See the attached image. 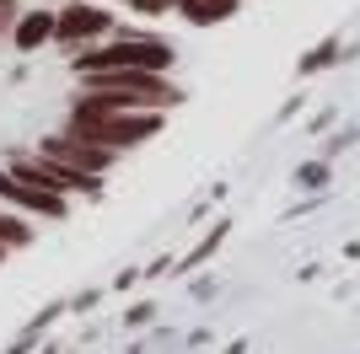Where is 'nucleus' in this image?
I'll use <instances>...</instances> for the list:
<instances>
[{"instance_id":"412c9836","label":"nucleus","mask_w":360,"mask_h":354,"mask_svg":"<svg viewBox=\"0 0 360 354\" xmlns=\"http://www.w3.org/2000/svg\"><path fill=\"white\" fill-rule=\"evenodd\" d=\"M205 6L215 11V22H226V16H237L242 6H248V0H205Z\"/></svg>"},{"instance_id":"aec40b11","label":"nucleus","mask_w":360,"mask_h":354,"mask_svg":"<svg viewBox=\"0 0 360 354\" xmlns=\"http://www.w3.org/2000/svg\"><path fill=\"white\" fill-rule=\"evenodd\" d=\"M355 140H360V124H355V129H339V134L328 140V150H323V162H333V156H339V150H349Z\"/></svg>"},{"instance_id":"393cba45","label":"nucleus","mask_w":360,"mask_h":354,"mask_svg":"<svg viewBox=\"0 0 360 354\" xmlns=\"http://www.w3.org/2000/svg\"><path fill=\"white\" fill-rule=\"evenodd\" d=\"M328 124H333V107H323V113H312V124H307V129H312V134H323Z\"/></svg>"},{"instance_id":"4be33fe9","label":"nucleus","mask_w":360,"mask_h":354,"mask_svg":"<svg viewBox=\"0 0 360 354\" xmlns=\"http://www.w3.org/2000/svg\"><path fill=\"white\" fill-rule=\"evenodd\" d=\"M301 107H307V91H296V97H290V103L280 107V113H274V124H290V118H296Z\"/></svg>"},{"instance_id":"6ab92c4d","label":"nucleus","mask_w":360,"mask_h":354,"mask_svg":"<svg viewBox=\"0 0 360 354\" xmlns=\"http://www.w3.org/2000/svg\"><path fill=\"white\" fill-rule=\"evenodd\" d=\"M140 280H146V274H140L135 263H129V268H119V274H113V284H108V295H124V290H135Z\"/></svg>"},{"instance_id":"dca6fc26","label":"nucleus","mask_w":360,"mask_h":354,"mask_svg":"<svg viewBox=\"0 0 360 354\" xmlns=\"http://www.w3.org/2000/svg\"><path fill=\"white\" fill-rule=\"evenodd\" d=\"M156 322V301H135V306L124 311V327H129V333H140V327H150Z\"/></svg>"},{"instance_id":"0eeeda50","label":"nucleus","mask_w":360,"mask_h":354,"mask_svg":"<svg viewBox=\"0 0 360 354\" xmlns=\"http://www.w3.org/2000/svg\"><path fill=\"white\" fill-rule=\"evenodd\" d=\"M0 209H11V215H27V221H65V215H70V199L38 193V188H27L22 177H11L6 166H0Z\"/></svg>"},{"instance_id":"ddd939ff","label":"nucleus","mask_w":360,"mask_h":354,"mask_svg":"<svg viewBox=\"0 0 360 354\" xmlns=\"http://www.w3.org/2000/svg\"><path fill=\"white\" fill-rule=\"evenodd\" d=\"M167 6H172V16H183L188 27H215V11L205 0H167Z\"/></svg>"},{"instance_id":"6e6552de","label":"nucleus","mask_w":360,"mask_h":354,"mask_svg":"<svg viewBox=\"0 0 360 354\" xmlns=\"http://www.w3.org/2000/svg\"><path fill=\"white\" fill-rule=\"evenodd\" d=\"M6 44L16 48V59H38L44 48H54V6H22V16H16V27Z\"/></svg>"},{"instance_id":"20e7f679","label":"nucleus","mask_w":360,"mask_h":354,"mask_svg":"<svg viewBox=\"0 0 360 354\" xmlns=\"http://www.w3.org/2000/svg\"><path fill=\"white\" fill-rule=\"evenodd\" d=\"M119 32V11L103 6V0H70V6H54V48L65 59L97 48L103 38Z\"/></svg>"},{"instance_id":"39448f33","label":"nucleus","mask_w":360,"mask_h":354,"mask_svg":"<svg viewBox=\"0 0 360 354\" xmlns=\"http://www.w3.org/2000/svg\"><path fill=\"white\" fill-rule=\"evenodd\" d=\"M6 172L11 177H22L27 188H38V193H54V199H103V183H91V177H70L65 166H54L49 156H38V150H11L6 156Z\"/></svg>"},{"instance_id":"f03ea898","label":"nucleus","mask_w":360,"mask_h":354,"mask_svg":"<svg viewBox=\"0 0 360 354\" xmlns=\"http://www.w3.org/2000/svg\"><path fill=\"white\" fill-rule=\"evenodd\" d=\"M75 75H91V70H150V75H172L178 70V44L156 27H124L113 38H103L97 48L70 59Z\"/></svg>"},{"instance_id":"f8f14e48","label":"nucleus","mask_w":360,"mask_h":354,"mask_svg":"<svg viewBox=\"0 0 360 354\" xmlns=\"http://www.w3.org/2000/svg\"><path fill=\"white\" fill-rule=\"evenodd\" d=\"M328 183H333V162H323V156L296 166V188H301V193H323Z\"/></svg>"},{"instance_id":"423d86ee","label":"nucleus","mask_w":360,"mask_h":354,"mask_svg":"<svg viewBox=\"0 0 360 354\" xmlns=\"http://www.w3.org/2000/svg\"><path fill=\"white\" fill-rule=\"evenodd\" d=\"M38 156H49V162L54 166H65V172L70 177H91V183H103L108 172H113V166H119V156H113V150H97V145H81V140H70V134H44V140H38Z\"/></svg>"},{"instance_id":"a878e982","label":"nucleus","mask_w":360,"mask_h":354,"mask_svg":"<svg viewBox=\"0 0 360 354\" xmlns=\"http://www.w3.org/2000/svg\"><path fill=\"white\" fill-rule=\"evenodd\" d=\"M38 6H70V0H38Z\"/></svg>"},{"instance_id":"bb28decb","label":"nucleus","mask_w":360,"mask_h":354,"mask_svg":"<svg viewBox=\"0 0 360 354\" xmlns=\"http://www.w3.org/2000/svg\"><path fill=\"white\" fill-rule=\"evenodd\" d=\"M6 258H11V252H6V247H0V263H6Z\"/></svg>"},{"instance_id":"4468645a","label":"nucleus","mask_w":360,"mask_h":354,"mask_svg":"<svg viewBox=\"0 0 360 354\" xmlns=\"http://www.w3.org/2000/svg\"><path fill=\"white\" fill-rule=\"evenodd\" d=\"M103 6H113V11H135V16H146V22L172 16V6H167V0H103Z\"/></svg>"},{"instance_id":"1a4fd4ad","label":"nucleus","mask_w":360,"mask_h":354,"mask_svg":"<svg viewBox=\"0 0 360 354\" xmlns=\"http://www.w3.org/2000/svg\"><path fill=\"white\" fill-rule=\"evenodd\" d=\"M226 236H231V215H215L210 231L199 236V242L183 252V258H172V274H178V280H188V274H199L205 263H215V252L226 247Z\"/></svg>"},{"instance_id":"f3484780","label":"nucleus","mask_w":360,"mask_h":354,"mask_svg":"<svg viewBox=\"0 0 360 354\" xmlns=\"http://www.w3.org/2000/svg\"><path fill=\"white\" fill-rule=\"evenodd\" d=\"M60 317H65V301H49V306L44 311H38V317H32V333H49V327H54V322H60Z\"/></svg>"},{"instance_id":"7ed1b4c3","label":"nucleus","mask_w":360,"mask_h":354,"mask_svg":"<svg viewBox=\"0 0 360 354\" xmlns=\"http://www.w3.org/2000/svg\"><path fill=\"white\" fill-rule=\"evenodd\" d=\"M75 97L97 107H150V113H172L188 91L172 75H150V70H91L75 75Z\"/></svg>"},{"instance_id":"b1692460","label":"nucleus","mask_w":360,"mask_h":354,"mask_svg":"<svg viewBox=\"0 0 360 354\" xmlns=\"http://www.w3.org/2000/svg\"><path fill=\"white\" fill-rule=\"evenodd\" d=\"M188 295H194V301H210V295H215V280H210V274H205V280H194V284H188Z\"/></svg>"},{"instance_id":"9d476101","label":"nucleus","mask_w":360,"mask_h":354,"mask_svg":"<svg viewBox=\"0 0 360 354\" xmlns=\"http://www.w3.org/2000/svg\"><path fill=\"white\" fill-rule=\"evenodd\" d=\"M355 54V44H345V38H323V44H312L307 54L296 59V81H312V75H323V70H333L339 59H349Z\"/></svg>"},{"instance_id":"a211bd4d","label":"nucleus","mask_w":360,"mask_h":354,"mask_svg":"<svg viewBox=\"0 0 360 354\" xmlns=\"http://www.w3.org/2000/svg\"><path fill=\"white\" fill-rule=\"evenodd\" d=\"M22 6H27V0H0V44L11 38V27H16V16H22Z\"/></svg>"},{"instance_id":"9b49d317","label":"nucleus","mask_w":360,"mask_h":354,"mask_svg":"<svg viewBox=\"0 0 360 354\" xmlns=\"http://www.w3.org/2000/svg\"><path fill=\"white\" fill-rule=\"evenodd\" d=\"M32 221L27 215H11V209H0V247L6 252H22V247H32Z\"/></svg>"},{"instance_id":"2eb2a0df","label":"nucleus","mask_w":360,"mask_h":354,"mask_svg":"<svg viewBox=\"0 0 360 354\" xmlns=\"http://www.w3.org/2000/svg\"><path fill=\"white\" fill-rule=\"evenodd\" d=\"M103 295L108 290H75V295H65V317H86V311H97V306H103Z\"/></svg>"},{"instance_id":"5701e85b","label":"nucleus","mask_w":360,"mask_h":354,"mask_svg":"<svg viewBox=\"0 0 360 354\" xmlns=\"http://www.w3.org/2000/svg\"><path fill=\"white\" fill-rule=\"evenodd\" d=\"M140 274H146V280H162V274H172V258L162 252V258H150V263L140 268Z\"/></svg>"},{"instance_id":"f257e3e1","label":"nucleus","mask_w":360,"mask_h":354,"mask_svg":"<svg viewBox=\"0 0 360 354\" xmlns=\"http://www.w3.org/2000/svg\"><path fill=\"white\" fill-rule=\"evenodd\" d=\"M162 129H167V113H150V107H97V103H81V97H70L65 124H60V134L81 140V145H97V150H113V156L150 145Z\"/></svg>"}]
</instances>
